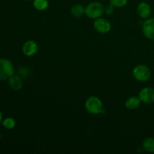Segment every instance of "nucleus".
<instances>
[{
    "mask_svg": "<svg viewBox=\"0 0 154 154\" xmlns=\"http://www.w3.org/2000/svg\"><path fill=\"white\" fill-rule=\"evenodd\" d=\"M105 13V6L99 2H92L85 7V14L90 19L101 17Z\"/></svg>",
    "mask_w": 154,
    "mask_h": 154,
    "instance_id": "obj_1",
    "label": "nucleus"
},
{
    "mask_svg": "<svg viewBox=\"0 0 154 154\" xmlns=\"http://www.w3.org/2000/svg\"><path fill=\"white\" fill-rule=\"evenodd\" d=\"M85 108L87 112L91 114H99L103 111V103L99 98L96 96H90L86 100Z\"/></svg>",
    "mask_w": 154,
    "mask_h": 154,
    "instance_id": "obj_2",
    "label": "nucleus"
},
{
    "mask_svg": "<svg viewBox=\"0 0 154 154\" xmlns=\"http://www.w3.org/2000/svg\"><path fill=\"white\" fill-rule=\"evenodd\" d=\"M14 75V66L7 59L0 58V81L8 80Z\"/></svg>",
    "mask_w": 154,
    "mask_h": 154,
    "instance_id": "obj_3",
    "label": "nucleus"
},
{
    "mask_svg": "<svg viewBox=\"0 0 154 154\" xmlns=\"http://www.w3.org/2000/svg\"><path fill=\"white\" fill-rule=\"evenodd\" d=\"M132 75L136 81L139 82L147 81L151 77V71L148 66L140 64L134 68L132 71Z\"/></svg>",
    "mask_w": 154,
    "mask_h": 154,
    "instance_id": "obj_4",
    "label": "nucleus"
},
{
    "mask_svg": "<svg viewBox=\"0 0 154 154\" xmlns=\"http://www.w3.org/2000/svg\"><path fill=\"white\" fill-rule=\"evenodd\" d=\"M93 26L96 31L100 34H106L109 32L111 29V25L109 21L102 17L95 20Z\"/></svg>",
    "mask_w": 154,
    "mask_h": 154,
    "instance_id": "obj_5",
    "label": "nucleus"
},
{
    "mask_svg": "<svg viewBox=\"0 0 154 154\" xmlns=\"http://www.w3.org/2000/svg\"><path fill=\"white\" fill-rule=\"evenodd\" d=\"M38 51V44L33 40H27L24 42L22 47L23 54L28 57H32L35 55Z\"/></svg>",
    "mask_w": 154,
    "mask_h": 154,
    "instance_id": "obj_6",
    "label": "nucleus"
},
{
    "mask_svg": "<svg viewBox=\"0 0 154 154\" xmlns=\"http://www.w3.org/2000/svg\"><path fill=\"white\" fill-rule=\"evenodd\" d=\"M140 100L144 104H153L154 102V88L153 87H144L139 93Z\"/></svg>",
    "mask_w": 154,
    "mask_h": 154,
    "instance_id": "obj_7",
    "label": "nucleus"
},
{
    "mask_svg": "<svg viewBox=\"0 0 154 154\" xmlns=\"http://www.w3.org/2000/svg\"><path fill=\"white\" fill-rule=\"evenodd\" d=\"M142 32L147 38L154 40V17L147 18L143 23Z\"/></svg>",
    "mask_w": 154,
    "mask_h": 154,
    "instance_id": "obj_8",
    "label": "nucleus"
},
{
    "mask_svg": "<svg viewBox=\"0 0 154 154\" xmlns=\"http://www.w3.org/2000/svg\"><path fill=\"white\" fill-rule=\"evenodd\" d=\"M137 14L142 19H147L151 14V8L147 2H141L137 7Z\"/></svg>",
    "mask_w": 154,
    "mask_h": 154,
    "instance_id": "obj_9",
    "label": "nucleus"
},
{
    "mask_svg": "<svg viewBox=\"0 0 154 154\" xmlns=\"http://www.w3.org/2000/svg\"><path fill=\"white\" fill-rule=\"evenodd\" d=\"M8 84L11 87V88L13 89L14 90H20L22 89L23 86V80L19 75H13L8 79Z\"/></svg>",
    "mask_w": 154,
    "mask_h": 154,
    "instance_id": "obj_10",
    "label": "nucleus"
},
{
    "mask_svg": "<svg viewBox=\"0 0 154 154\" xmlns=\"http://www.w3.org/2000/svg\"><path fill=\"white\" fill-rule=\"evenodd\" d=\"M141 102L139 97L137 96H131L128 98L125 102V107L129 110H135L139 108Z\"/></svg>",
    "mask_w": 154,
    "mask_h": 154,
    "instance_id": "obj_11",
    "label": "nucleus"
},
{
    "mask_svg": "<svg viewBox=\"0 0 154 154\" xmlns=\"http://www.w3.org/2000/svg\"><path fill=\"white\" fill-rule=\"evenodd\" d=\"M70 11L74 17L80 18L85 14V7L81 4H75L71 8Z\"/></svg>",
    "mask_w": 154,
    "mask_h": 154,
    "instance_id": "obj_12",
    "label": "nucleus"
},
{
    "mask_svg": "<svg viewBox=\"0 0 154 154\" xmlns=\"http://www.w3.org/2000/svg\"><path fill=\"white\" fill-rule=\"evenodd\" d=\"M33 7L39 11H44L49 7V2L48 0H34Z\"/></svg>",
    "mask_w": 154,
    "mask_h": 154,
    "instance_id": "obj_13",
    "label": "nucleus"
},
{
    "mask_svg": "<svg viewBox=\"0 0 154 154\" xmlns=\"http://www.w3.org/2000/svg\"><path fill=\"white\" fill-rule=\"evenodd\" d=\"M142 147L144 150L149 153H154V138L150 137L143 141Z\"/></svg>",
    "mask_w": 154,
    "mask_h": 154,
    "instance_id": "obj_14",
    "label": "nucleus"
},
{
    "mask_svg": "<svg viewBox=\"0 0 154 154\" xmlns=\"http://www.w3.org/2000/svg\"><path fill=\"white\" fill-rule=\"evenodd\" d=\"M2 126H4L5 129L8 130L14 129L16 126V121L12 117H6L5 119L2 120Z\"/></svg>",
    "mask_w": 154,
    "mask_h": 154,
    "instance_id": "obj_15",
    "label": "nucleus"
},
{
    "mask_svg": "<svg viewBox=\"0 0 154 154\" xmlns=\"http://www.w3.org/2000/svg\"><path fill=\"white\" fill-rule=\"evenodd\" d=\"M128 0H110V4L114 8H123L127 4Z\"/></svg>",
    "mask_w": 154,
    "mask_h": 154,
    "instance_id": "obj_16",
    "label": "nucleus"
},
{
    "mask_svg": "<svg viewBox=\"0 0 154 154\" xmlns=\"http://www.w3.org/2000/svg\"><path fill=\"white\" fill-rule=\"evenodd\" d=\"M114 7L112 5L109 4V5H107L106 6H105V13L106 14H111L114 12Z\"/></svg>",
    "mask_w": 154,
    "mask_h": 154,
    "instance_id": "obj_17",
    "label": "nucleus"
},
{
    "mask_svg": "<svg viewBox=\"0 0 154 154\" xmlns=\"http://www.w3.org/2000/svg\"><path fill=\"white\" fill-rule=\"evenodd\" d=\"M2 118H3V115H2V113L0 111V123L2 121Z\"/></svg>",
    "mask_w": 154,
    "mask_h": 154,
    "instance_id": "obj_18",
    "label": "nucleus"
},
{
    "mask_svg": "<svg viewBox=\"0 0 154 154\" xmlns=\"http://www.w3.org/2000/svg\"><path fill=\"white\" fill-rule=\"evenodd\" d=\"M27 1H32L33 2V1H34V0H27Z\"/></svg>",
    "mask_w": 154,
    "mask_h": 154,
    "instance_id": "obj_19",
    "label": "nucleus"
},
{
    "mask_svg": "<svg viewBox=\"0 0 154 154\" xmlns=\"http://www.w3.org/2000/svg\"><path fill=\"white\" fill-rule=\"evenodd\" d=\"M1 138H2V136H1V134H0V140H1Z\"/></svg>",
    "mask_w": 154,
    "mask_h": 154,
    "instance_id": "obj_20",
    "label": "nucleus"
},
{
    "mask_svg": "<svg viewBox=\"0 0 154 154\" xmlns=\"http://www.w3.org/2000/svg\"></svg>",
    "mask_w": 154,
    "mask_h": 154,
    "instance_id": "obj_21",
    "label": "nucleus"
}]
</instances>
